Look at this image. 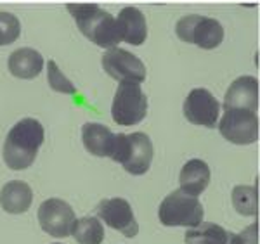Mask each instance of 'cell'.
Returning a JSON list of instances; mask_svg holds the SVG:
<instances>
[{
  "mask_svg": "<svg viewBox=\"0 0 260 244\" xmlns=\"http://www.w3.org/2000/svg\"><path fill=\"white\" fill-rule=\"evenodd\" d=\"M66 9L73 16L82 35L104 49L118 47L120 31L116 18L101 9L95 4H66Z\"/></svg>",
  "mask_w": 260,
  "mask_h": 244,
  "instance_id": "2",
  "label": "cell"
},
{
  "mask_svg": "<svg viewBox=\"0 0 260 244\" xmlns=\"http://www.w3.org/2000/svg\"><path fill=\"white\" fill-rule=\"evenodd\" d=\"M186 244H241V241L238 234L229 232L224 227L212 222H201L186 232Z\"/></svg>",
  "mask_w": 260,
  "mask_h": 244,
  "instance_id": "18",
  "label": "cell"
},
{
  "mask_svg": "<svg viewBox=\"0 0 260 244\" xmlns=\"http://www.w3.org/2000/svg\"><path fill=\"white\" fill-rule=\"evenodd\" d=\"M184 116L192 125L213 128L219 123L220 102L207 88H194L184 100Z\"/></svg>",
  "mask_w": 260,
  "mask_h": 244,
  "instance_id": "10",
  "label": "cell"
},
{
  "mask_svg": "<svg viewBox=\"0 0 260 244\" xmlns=\"http://www.w3.org/2000/svg\"><path fill=\"white\" fill-rule=\"evenodd\" d=\"M224 111L246 109L257 113L258 108V80L255 77H240L229 85L224 97Z\"/></svg>",
  "mask_w": 260,
  "mask_h": 244,
  "instance_id": "12",
  "label": "cell"
},
{
  "mask_svg": "<svg viewBox=\"0 0 260 244\" xmlns=\"http://www.w3.org/2000/svg\"><path fill=\"white\" fill-rule=\"evenodd\" d=\"M54 244H59V242H54Z\"/></svg>",
  "mask_w": 260,
  "mask_h": 244,
  "instance_id": "24",
  "label": "cell"
},
{
  "mask_svg": "<svg viewBox=\"0 0 260 244\" xmlns=\"http://www.w3.org/2000/svg\"><path fill=\"white\" fill-rule=\"evenodd\" d=\"M219 132L225 141L236 146L253 144L258 138V118L257 113L246 109H228L220 118Z\"/></svg>",
  "mask_w": 260,
  "mask_h": 244,
  "instance_id": "7",
  "label": "cell"
},
{
  "mask_svg": "<svg viewBox=\"0 0 260 244\" xmlns=\"http://www.w3.org/2000/svg\"><path fill=\"white\" fill-rule=\"evenodd\" d=\"M44 127L33 118H23L14 125L4 142V161L11 170H26L37 159L44 144Z\"/></svg>",
  "mask_w": 260,
  "mask_h": 244,
  "instance_id": "1",
  "label": "cell"
},
{
  "mask_svg": "<svg viewBox=\"0 0 260 244\" xmlns=\"http://www.w3.org/2000/svg\"><path fill=\"white\" fill-rule=\"evenodd\" d=\"M21 23L11 12H0V45H9L19 39Z\"/></svg>",
  "mask_w": 260,
  "mask_h": 244,
  "instance_id": "22",
  "label": "cell"
},
{
  "mask_svg": "<svg viewBox=\"0 0 260 244\" xmlns=\"http://www.w3.org/2000/svg\"><path fill=\"white\" fill-rule=\"evenodd\" d=\"M7 68L12 73V77L21 80H31L39 77L44 68V57L35 49H18L11 54L7 59Z\"/></svg>",
  "mask_w": 260,
  "mask_h": 244,
  "instance_id": "16",
  "label": "cell"
},
{
  "mask_svg": "<svg viewBox=\"0 0 260 244\" xmlns=\"http://www.w3.org/2000/svg\"><path fill=\"white\" fill-rule=\"evenodd\" d=\"M47 78H49V85L54 92L68 94V95L77 94V87H75L73 83H71L70 80L62 75V71L59 69L57 62H54V59L47 61Z\"/></svg>",
  "mask_w": 260,
  "mask_h": 244,
  "instance_id": "21",
  "label": "cell"
},
{
  "mask_svg": "<svg viewBox=\"0 0 260 244\" xmlns=\"http://www.w3.org/2000/svg\"><path fill=\"white\" fill-rule=\"evenodd\" d=\"M148 113V97L139 83L121 82L116 88L111 106V116L121 127H134L141 123Z\"/></svg>",
  "mask_w": 260,
  "mask_h": 244,
  "instance_id": "5",
  "label": "cell"
},
{
  "mask_svg": "<svg viewBox=\"0 0 260 244\" xmlns=\"http://www.w3.org/2000/svg\"><path fill=\"white\" fill-rule=\"evenodd\" d=\"M98 215L101 220H104L111 229L118 230L125 237H136L139 232V225H137L132 208L123 197L103 199L98 206Z\"/></svg>",
  "mask_w": 260,
  "mask_h": 244,
  "instance_id": "11",
  "label": "cell"
},
{
  "mask_svg": "<svg viewBox=\"0 0 260 244\" xmlns=\"http://www.w3.org/2000/svg\"><path fill=\"white\" fill-rule=\"evenodd\" d=\"M175 33L186 44H194L207 50L219 47L224 40V28L219 21L198 14H189L179 19L175 24Z\"/></svg>",
  "mask_w": 260,
  "mask_h": 244,
  "instance_id": "6",
  "label": "cell"
},
{
  "mask_svg": "<svg viewBox=\"0 0 260 244\" xmlns=\"http://www.w3.org/2000/svg\"><path fill=\"white\" fill-rule=\"evenodd\" d=\"M179 184L184 194L198 197L210 184V168L203 159H189L180 170Z\"/></svg>",
  "mask_w": 260,
  "mask_h": 244,
  "instance_id": "14",
  "label": "cell"
},
{
  "mask_svg": "<svg viewBox=\"0 0 260 244\" xmlns=\"http://www.w3.org/2000/svg\"><path fill=\"white\" fill-rule=\"evenodd\" d=\"M37 215H39V224L44 232L52 237L62 239L71 234L75 224V212L66 201L59 197H50L40 204Z\"/></svg>",
  "mask_w": 260,
  "mask_h": 244,
  "instance_id": "9",
  "label": "cell"
},
{
  "mask_svg": "<svg viewBox=\"0 0 260 244\" xmlns=\"http://www.w3.org/2000/svg\"><path fill=\"white\" fill-rule=\"evenodd\" d=\"M103 68L116 82L141 83L146 80V66L136 54L125 49H108L103 56Z\"/></svg>",
  "mask_w": 260,
  "mask_h": 244,
  "instance_id": "8",
  "label": "cell"
},
{
  "mask_svg": "<svg viewBox=\"0 0 260 244\" xmlns=\"http://www.w3.org/2000/svg\"><path fill=\"white\" fill-rule=\"evenodd\" d=\"M115 135L116 133L101 123H85L82 128V141L85 149L99 158H111Z\"/></svg>",
  "mask_w": 260,
  "mask_h": 244,
  "instance_id": "17",
  "label": "cell"
},
{
  "mask_svg": "<svg viewBox=\"0 0 260 244\" xmlns=\"http://www.w3.org/2000/svg\"><path fill=\"white\" fill-rule=\"evenodd\" d=\"M33 201L31 187L23 180H11L0 191V206L11 215H21L28 212Z\"/></svg>",
  "mask_w": 260,
  "mask_h": 244,
  "instance_id": "15",
  "label": "cell"
},
{
  "mask_svg": "<svg viewBox=\"0 0 260 244\" xmlns=\"http://www.w3.org/2000/svg\"><path fill=\"white\" fill-rule=\"evenodd\" d=\"M241 244H258V222L255 220L250 227H245L243 232L238 234Z\"/></svg>",
  "mask_w": 260,
  "mask_h": 244,
  "instance_id": "23",
  "label": "cell"
},
{
  "mask_svg": "<svg viewBox=\"0 0 260 244\" xmlns=\"http://www.w3.org/2000/svg\"><path fill=\"white\" fill-rule=\"evenodd\" d=\"M71 235L78 244H101L104 239V229L98 217H83L75 220Z\"/></svg>",
  "mask_w": 260,
  "mask_h": 244,
  "instance_id": "19",
  "label": "cell"
},
{
  "mask_svg": "<svg viewBox=\"0 0 260 244\" xmlns=\"http://www.w3.org/2000/svg\"><path fill=\"white\" fill-rule=\"evenodd\" d=\"M111 159L123 165L128 173L144 175L153 161V142L142 132L130 133V135L116 133Z\"/></svg>",
  "mask_w": 260,
  "mask_h": 244,
  "instance_id": "3",
  "label": "cell"
},
{
  "mask_svg": "<svg viewBox=\"0 0 260 244\" xmlns=\"http://www.w3.org/2000/svg\"><path fill=\"white\" fill-rule=\"evenodd\" d=\"M158 218L165 227H189L192 229L203 220V206L198 201V197L187 196L182 191H174L161 201Z\"/></svg>",
  "mask_w": 260,
  "mask_h": 244,
  "instance_id": "4",
  "label": "cell"
},
{
  "mask_svg": "<svg viewBox=\"0 0 260 244\" xmlns=\"http://www.w3.org/2000/svg\"><path fill=\"white\" fill-rule=\"evenodd\" d=\"M116 24L121 42H127L130 45H141L146 42L148 24L144 14L137 7H123L116 18Z\"/></svg>",
  "mask_w": 260,
  "mask_h": 244,
  "instance_id": "13",
  "label": "cell"
},
{
  "mask_svg": "<svg viewBox=\"0 0 260 244\" xmlns=\"http://www.w3.org/2000/svg\"><path fill=\"white\" fill-rule=\"evenodd\" d=\"M233 206L240 215L253 217L258 215V189L251 186H238L231 192Z\"/></svg>",
  "mask_w": 260,
  "mask_h": 244,
  "instance_id": "20",
  "label": "cell"
}]
</instances>
